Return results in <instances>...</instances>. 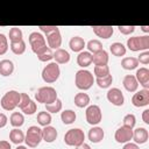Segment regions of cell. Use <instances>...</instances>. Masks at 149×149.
Wrapping results in <instances>:
<instances>
[{
    "mask_svg": "<svg viewBox=\"0 0 149 149\" xmlns=\"http://www.w3.org/2000/svg\"><path fill=\"white\" fill-rule=\"evenodd\" d=\"M16 149H28L27 147H24V146H17L16 147Z\"/></svg>",
    "mask_w": 149,
    "mask_h": 149,
    "instance_id": "obj_52",
    "label": "cell"
},
{
    "mask_svg": "<svg viewBox=\"0 0 149 149\" xmlns=\"http://www.w3.org/2000/svg\"><path fill=\"white\" fill-rule=\"evenodd\" d=\"M127 47L132 51H141V50H148L149 49V36H133L127 40Z\"/></svg>",
    "mask_w": 149,
    "mask_h": 149,
    "instance_id": "obj_5",
    "label": "cell"
},
{
    "mask_svg": "<svg viewBox=\"0 0 149 149\" xmlns=\"http://www.w3.org/2000/svg\"><path fill=\"white\" fill-rule=\"evenodd\" d=\"M38 28H40V29H41V31H43L47 36H48L49 34L54 33V31L59 30V29H58V27H56V26H40Z\"/></svg>",
    "mask_w": 149,
    "mask_h": 149,
    "instance_id": "obj_44",
    "label": "cell"
},
{
    "mask_svg": "<svg viewBox=\"0 0 149 149\" xmlns=\"http://www.w3.org/2000/svg\"><path fill=\"white\" fill-rule=\"evenodd\" d=\"M122 149H140V147L136 144V143H132V142H127L125 143L123 148Z\"/></svg>",
    "mask_w": 149,
    "mask_h": 149,
    "instance_id": "obj_48",
    "label": "cell"
},
{
    "mask_svg": "<svg viewBox=\"0 0 149 149\" xmlns=\"http://www.w3.org/2000/svg\"><path fill=\"white\" fill-rule=\"evenodd\" d=\"M107 100L114 105V106H122L125 102V98H123V93L121 92V90H119L118 87H112L107 91L106 93Z\"/></svg>",
    "mask_w": 149,
    "mask_h": 149,
    "instance_id": "obj_11",
    "label": "cell"
},
{
    "mask_svg": "<svg viewBox=\"0 0 149 149\" xmlns=\"http://www.w3.org/2000/svg\"><path fill=\"white\" fill-rule=\"evenodd\" d=\"M94 74L97 78H102V77H106L109 73V68L108 65H94Z\"/></svg>",
    "mask_w": 149,
    "mask_h": 149,
    "instance_id": "obj_35",
    "label": "cell"
},
{
    "mask_svg": "<svg viewBox=\"0 0 149 149\" xmlns=\"http://www.w3.org/2000/svg\"><path fill=\"white\" fill-rule=\"evenodd\" d=\"M137 61H139V63H142L143 65H147V64L149 63V51L147 50V51H144V52L140 54V56H139Z\"/></svg>",
    "mask_w": 149,
    "mask_h": 149,
    "instance_id": "obj_45",
    "label": "cell"
},
{
    "mask_svg": "<svg viewBox=\"0 0 149 149\" xmlns=\"http://www.w3.org/2000/svg\"><path fill=\"white\" fill-rule=\"evenodd\" d=\"M76 118H77L76 112L72 111V109H65L61 114V119H62V121H63L64 125H71V123H73L76 121Z\"/></svg>",
    "mask_w": 149,
    "mask_h": 149,
    "instance_id": "obj_27",
    "label": "cell"
},
{
    "mask_svg": "<svg viewBox=\"0 0 149 149\" xmlns=\"http://www.w3.org/2000/svg\"><path fill=\"white\" fill-rule=\"evenodd\" d=\"M93 81H94V78L90 71L81 69L76 72L74 84H76L77 88H79L81 91H86V90L91 88V86L93 85Z\"/></svg>",
    "mask_w": 149,
    "mask_h": 149,
    "instance_id": "obj_1",
    "label": "cell"
},
{
    "mask_svg": "<svg viewBox=\"0 0 149 149\" xmlns=\"http://www.w3.org/2000/svg\"><path fill=\"white\" fill-rule=\"evenodd\" d=\"M20 98H21V93H19L17 91L15 90L8 91L2 95L0 100V105L5 111H13L19 106Z\"/></svg>",
    "mask_w": 149,
    "mask_h": 149,
    "instance_id": "obj_3",
    "label": "cell"
},
{
    "mask_svg": "<svg viewBox=\"0 0 149 149\" xmlns=\"http://www.w3.org/2000/svg\"><path fill=\"white\" fill-rule=\"evenodd\" d=\"M10 50L15 55H22L26 51V42L23 40L17 41V42H10Z\"/></svg>",
    "mask_w": 149,
    "mask_h": 149,
    "instance_id": "obj_32",
    "label": "cell"
},
{
    "mask_svg": "<svg viewBox=\"0 0 149 149\" xmlns=\"http://www.w3.org/2000/svg\"><path fill=\"white\" fill-rule=\"evenodd\" d=\"M0 149H10V144L7 141H0Z\"/></svg>",
    "mask_w": 149,
    "mask_h": 149,
    "instance_id": "obj_49",
    "label": "cell"
},
{
    "mask_svg": "<svg viewBox=\"0 0 149 149\" xmlns=\"http://www.w3.org/2000/svg\"><path fill=\"white\" fill-rule=\"evenodd\" d=\"M36 109H37V106H36V102L34 101V100H31L23 109H21L24 114H27V115H31V114H34L35 112H36Z\"/></svg>",
    "mask_w": 149,
    "mask_h": 149,
    "instance_id": "obj_41",
    "label": "cell"
},
{
    "mask_svg": "<svg viewBox=\"0 0 149 149\" xmlns=\"http://www.w3.org/2000/svg\"><path fill=\"white\" fill-rule=\"evenodd\" d=\"M35 99L37 102L49 105L56 101L57 99V92L52 86H43L40 87L35 93Z\"/></svg>",
    "mask_w": 149,
    "mask_h": 149,
    "instance_id": "obj_2",
    "label": "cell"
},
{
    "mask_svg": "<svg viewBox=\"0 0 149 149\" xmlns=\"http://www.w3.org/2000/svg\"><path fill=\"white\" fill-rule=\"evenodd\" d=\"M47 42H48V47L50 49H55V50L59 49V47L62 44V36H61L59 30L49 34L47 36Z\"/></svg>",
    "mask_w": 149,
    "mask_h": 149,
    "instance_id": "obj_15",
    "label": "cell"
},
{
    "mask_svg": "<svg viewBox=\"0 0 149 149\" xmlns=\"http://www.w3.org/2000/svg\"><path fill=\"white\" fill-rule=\"evenodd\" d=\"M51 120H52L51 114H50L49 112H47V111L40 112V113L37 114V122H38V125H41V126H43V127L49 126L50 122H51Z\"/></svg>",
    "mask_w": 149,
    "mask_h": 149,
    "instance_id": "obj_33",
    "label": "cell"
},
{
    "mask_svg": "<svg viewBox=\"0 0 149 149\" xmlns=\"http://www.w3.org/2000/svg\"><path fill=\"white\" fill-rule=\"evenodd\" d=\"M92 63L94 65H107L108 63V54L104 49L92 55Z\"/></svg>",
    "mask_w": 149,
    "mask_h": 149,
    "instance_id": "obj_21",
    "label": "cell"
},
{
    "mask_svg": "<svg viewBox=\"0 0 149 149\" xmlns=\"http://www.w3.org/2000/svg\"><path fill=\"white\" fill-rule=\"evenodd\" d=\"M132 104L135 107L148 106L149 105V90L143 88V90H140L139 92L134 93V95L132 97Z\"/></svg>",
    "mask_w": 149,
    "mask_h": 149,
    "instance_id": "obj_10",
    "label": "cell"
},
{
    "mask_svg": "<svg viewBox=\"0 0 149 149\" xmlns=\"http://www.w3.org/2000/svg\"><path fill=\"white\" fill-rule=\"evenodd\" d=\"M114 139L118 143H127L133 139V129L122 126L115 130Z\"/></svg>",
    "mask_w": 149,
    "mask_h": 149,
    "instance_id": "obj_12",
    "label": "cell"
},
{
    "mask_svg": "<svg viewBox=\"0 0 149 149\" xmlns=\"http://www.w3.org/2000/svg\"><path fill=\"white\" fill-rule=\"evenodd\" d=\"M92 29L93 33L101 38H109L114 33V28L112 26H93Z\"/></svg>",
    "mask_w": 149,
    "mask_h": 149,
    "instance_id": "obj_14",
    "label": "cell"
},
{
    "mask_svg": "<svg viewBox=\"0 0 149 149\" xmlns=\"http://www.w3.org/2000/svg\"><path fill=\"white\" fill-rule=\"evenodd\" d=\"M84 140H85V134L79 128L69 129L65 133V135H64V142H65V144L72 146V147H77V146L84 143Z\"/></svg>",
    "mask_w": 149,
    "mask_h": 149,
    "instance_id": "obj_6",
    "label": "cell"
},
{
    "mask_svg": "<svg viewBox=\"0 0 149 149\" xmlns=\"http://www.w3.org/2000/svg\"><path fill=\"white\" fill-rule=\"evenodd\" d=\"M142 120H143L144 123L149 125V109L148 108L143 111V113H142Z\"/></svg>",
    "mask_w": 149,
    "mask_h": 149,
    "instance_id": "obj_47",
    "label": "cell"
},
{
    "mask_svg": "<svg viewBox=\"0 0 149 149\" xmlns=\"http://www.w3.org/2000/svg\"><path fill=\"white\" fill-rule=\"evenodd\" d=\"M8 50V41L3 34H0V56L5 55Z\"/></svg>",
    "mask_w": 149,
    "mask_h": 149,
    "instance_id": "obj_40",
    "label": "cell"
},
{
    "mask_svg": "<svg viewBox=\"0 0 149 149\" xmlns=\"http://www.w3.org/2000/svg\"><path fill=\"white\" fill-rule=\"evenodd\" d=\"M59 74H61V69H59V65L56 62L49 63L42 70V79L47 84L55 83L59 78Z\"/></svg>",
    "mask_w": 149,
    "mask_h": 149,
    "instance_id": "obj_4",
    "label": "cell"
},
{
    "mask_svg": "<svg viewBox=\"0 0 149 149\" xmlns=\"http://www.w3.org/2000/svg\"><path fill=\"white\" fill-rule=\"evenodd\" d=\"M62 100L61 99H56V101H54L52 104H49V105H45V109H47V112H49V113H57V112H59L61 109H62Z\"/></svg>",
    "mask_w": 149,
    "mask_h": 149,
    "instance_id": "obj_38",
    "label": "cell"
},
{
    "mask_svg": "<svg viewBox=\"0 0 149 149\" xmlns=\"http://www.w3.org/2000/svg\"><path fill=\"white\" fill-rule=\"evenodd\" d=\"M135 78L140 85H142L144 88L149 90V70L147 68H140L136 70Z\"/></svg>",
    "mask_w": 149,
    "mask_h": 149,
    "instance_id": "obj_13",
    "label": "cell"
},
{
    "mask_svg": "<svg viewBox=\"0 0 149 149\" xmlns=\"http://www.w3.org/2000/svg\"><path fill=\"white\" fill-rule=\"evenodd\" d=\"M30 101H31V99L27 93H21V98H20V102H19L20 109H23Z\"/></svg>",
    "mask_w": 149,
    "mask_h": 149,
    "instance_id": "obj_42",
    "label": "cell"
},
{
    "mask_svg": "<svg viewBox=\"0 0 149 149\" xmlns=\"http://www.w3.org/2000/svg\"><path fill=\"white\" fill-rule=\"evenodd\" d=\"M76 149H91V147L87 144V143H81V144H79V146H77L76 147Z\"/></svg>",
    "mask_w": 149,
    "mask_h": 149,
    "instance_id": "obj_50",
    "label": "cell"
},
{
    "mask_svg": "<svg viewBox=\"0 0 149 149\" xmlns=\"http://www.w3.org/2000/svg\"><path fill=\"white\" fill-rule=\"evenodd\" d=\"M136 123V118L134 114H127L125 118H123V126L127 127V128H134Z\"/></svg>",
    "mask_w": 149,
    "mask_h": 149,
    "instance_id": "obj_39",
    "label": "cell"
},
{
    "mask_svg": "<svg viewBox=\"0 0 149 149\" xmlns=\"http://www.w3.org/2000/svg\"><path fill=\"white\" fill-rule=\"evenodd\" d=\"M29 44L31 47L33 52L37 54L41 49H43L44 47H47V41L44 38V36L41 33L37 31H33L29 35Z\"/></svg>",
    "mask_w": 149,
    "mask_h": 149,
    "instance_id": "obj_9",
    "label": "cell"
},
{
    "mask_svg": "<svg viewBox=\"0 0 149 149\" xmlns=\"http://www.w3.org/2000/svg\"><path fill=\"white\" fill-rule=\"evenodd\" d=\"M41 141H42V129L37 126H30L24 136V142L27 143V146L30 148H35L40 144Z\"/></svg>",
    "mask_w": 149,
    "mask_h": 149,
    "instance_id": "obj_7",
    "label": "cell"
},
{
    "mask_svg": "<svg viewBox=\"0 0 149 149\" xmlns=\"http://www.w3.org/2000/svg\"><path fill=\"white\" fill-rule=\"evenodd\" d=\"M9 140L15 144H20L24 141V134L19 128H14L9 132Z\"/></svg>",
    "mask_w": 149,
    "mask_h": 149,
    "instance_id": "obj_26",
    "label": "cell"
},
{
    "mask_svg": "<svg viewBox=\"0 0 149 149\" xmlns=\"http://www.w3.org/2000/svg\"><path fill=\"white\" fill-rule=\"evenodd\" d=\"M141 29H142L143 31H146V33H149V27H147V26H143V27H141Z\"/></svg>",
    "mask_w": 149,
    "mask_h": 149,
    "instance_id": "obj_51",
    "label": "cell"
},
{
    "mask_svg": "<svg viewBox=\"0 0 149 149\" xmlns=\"http://www.w3.org/2000/svg\"><path fill=\"white\" fill-rule=\"evenodd\" d=\"M9 121H10V125L13 127L19 128L24 123V118L20 112H13L10 118H9Z\"/></svg>",
    "mask_w": 149,
    "mask_h": 149,
    "instance_id": "obj_31",
    "label": "cell"
},
{
    "mask_svg": "<svg viewBox=\"0 0 149 149\" xmlns=\"http://www.w3.org/2000/svg\"><path fill=\"white\" fill-rule=\"evenodd\" d=\"M57 130L55 127H51V126H45L43 129H42V140L48 142V143H51L54 142L56 139H57Z\"/></svg>",
    "mask_w": 149,
    "mask_h": 149,
    "instance_id": "obj_18",
    "label": "cell"
},
{
    "mask_svg": "<svg viewBox=\"0 0 149 149\" xmlns=\"http://www.w3.org/2000/svg\"><path fill=\"white\" fill-rule=\"evenodd\" d=\"M54 58L57 64H66L70 61V54L65 49L59 48L54 52Z\"/></svg>",
    "mask_w": 149,
    "mask_h": 149,
    "instance_id": "obj_23",
    "label": "cell"
},
{
    "mask_svg": "<svg viewBox=\"0 0 149 149\" xmlns=\"http://www.w3.org/2000/svg\"><path fill=\"white\" fill-rule=\"evenodd\" d=\"M149 134L148 130L143 127H139L135 130H133V140L135 141L136 144H143L148 141Z\"/></svg>",
    "mask_w": 149,
    "mask_h": 149,
    "instance_id": "obj_16",
    "label": "cell"
},
{
    "mask_svg": "<svg viewBox=\"0 0 149 149\" xmlns=\"http://www.w3.org/2000/svg\"><path fill=\"white\" fill-rule=\"evenodd\" d=\"M139 65V61L135 57H125L121 61V66L125 70H134Z\"/></svg>",
    "mask_w": 149,
    "mask_h": 149,
    "instance_id": "obj_30",
    "label": "cell"
},
{
    "mask_svg": "<svg viewBox=\"0 0 149 149\" xmlns=\"http://www.w3.org/2000/svg\"><path fill=\"white\" fill-rule=\"evenodd\" d=\"M109 50L112 52V55L116 56V57H121V56H125L126 54V47L120 43V42H114L111 44L109 47Z\"/></svg>",
    "mask_w": 149,
    "mask_h": 149,
    "instance_id": "obj_28",
    "label": "cell"
},
{
    "mask_svg": "<svg viewBox=\"0 0 149 149\" xmlns=\"http://www.w3.org/2000/svg\"><path fill=\"white\" fill-rule=\"evenodd\" d=\"M14 72V64L10 59H2L0 61V74L3 77L10 76Z\"/></svg>",
    "mask_w": 149,
    "mask_h": 149,
    "instance_id": "obj_24",
    "label": "cell"
},
{
    "mask_svg": "<svg viewBox=\"0 0 149 149\" xmlns=\"http://www.w3.org/2000/svg\"><path fill=\"white\" fill-rule=\"evenodd\" d=\"M122 84H123V87L128 92H136V90L139 87V83H137L135 76H133V74L125 76V78L122 80Z\"/></svg>",
    "mask_w": 149,
    "mask_h": 149,
    "instance_id": "obj_19",
    "label": "cell"
},
{
    "mask_svg": "<svg viewBox=\"0 0 149 149\" xmlns=\"http://www.w3.org/2000/svg\"><path fill=\"white\" fill-rule=\"evenodd\" d=\"M86 48H87L88 52L95 54V52L102 50V44H101V42L99 40H90L87 42V44H86Z\"/></svg>",
    "mask_w": 149,
    "mask_h": 149,
    "instance_id": "obj_34",
    "label": "cell"
},
{
    "mask_svg": "<svg viewBox=\"0 0 149 149\" xmlns=\"http://www.w3.org/2000/svg\"><path fill=\"white\" fill-rule=\"evenodd\" d=\"M95 81H97V84L100 88H108L112 85L113 77H112V74H108V76L102 77V78H97Z\"/></svg>",
    "mask_w": 149,
    "mask_h": 149,
    "instance_id": "obj_36",
    "label": "cell"
},
{
    "mask_svg": "<svg viewBox=\"0 0 149 149\" xmlns=\"http://www.w3.org/2000/svg\"><path fill=\"white\" fill-rule=\"evenodd\" d=\"M74 105L79 108H84L86 106H88L90 104V97L87 93H84V92H79L74 95Z\"/></svg>",
    "mask_w": 149,
    "mask_h": 149,
    "instance_id": "obj_25",
    "label": "cell"
},
{
    "mask_svg": "<svg viewBox=\"0 0 149 149\" xmlns=\"http://www.w3.org/2000/svg\"><path fill=\"white\" fill-rule=\"evenodd\" d=\"M69 47H70V49H71L72 51H74V52H80V51H83V49L86 47V43H85V41H84L80 36H73V37L70 40V42H69Z\"/></svg>",
    "mask_w": 149,
    "mask_h": 149,
    "instance_id": "obj_20",
    "label": "cell"
},
{
    "mask_svg": "<svg viewBox=\"0 0 149 149\" xmlns=\"http://www.w3.org/2000/svg\"><path fill=\"white\" fill-rule=\"evenodd\" d=\"M22 40V30L17 27H13L9 30V41L10 42H17Z\"/></svg>",
    "mask_w": 149,
    "mask_h": 149,
    "instance_id": "obj_37",
    "label": "cell"
},
{
    "mask_svg": "<svg viewBox=\"0 0 149 149\" xmlns=\"http://www.w3.org/2000/svg\"><path fill=\"white\" fill-rule=\"evenodd\" d=\"M88 140L92 142V143H99L104 140V136H105V132L102 128L100 127H93L88 130Z\"/></svg>",
    "mask_w": 149,
    "mask_h": 149,
    "instance_id": "obj_17",
    "label": "cell"
},
{
    "mask_svg": "<svg viewBox=\"0 0 149 149\" xmlns=\"http://www.w3.org/2000/svg\"><path fill=\"white\" fill-rule=\"evenodd\" d=\"M118 29H119V31H120L121 34H123V35H129V34L134 33L135 26H119Z\"/></svg>",
    "mask_w": 149,
    "mask_h": 149,
    "instance_id": "obj_43",
    "label": "cell"
},
{
    "mask_svg": "<svg viewBox=\"0 0 149 149\" xmlns=\"http://www.w3.org/2000/svg\"><path fill=\"white\" fill-rule=\"evenodd\" d=\"M36 56H37V58L41 62H48V61H50V59L54 58V52H52V50L49 47H44L43 49H41L36 54Z\"/></svg>",
    "mask_w": 149,
    "mask_h": 149,
    "instance_id": "obj_29",
    "label": "cell"
},
{
    "mask_svg": "<svg viewBox=\"0 0 149 149\" xmlns=\"http://www.w3.org/2000/svg\"><path fill=\"white\" fill-rule=\"evenodd\" d=\"M92 63V54L88 51H80L77 56V64L80 68H87Z\"/></svg>",
    "mask_w": 149,
    "mask_h": 149,
    "instance_id": "obj_22",
    "label": "cell"
},
{
    "mask_svg": "<svg viewBox=\"0 0 149 149\" xmlns=\"http://www.w3.org/2000/svg\"><path fill=\"white\" fill-rule=\"evenodd\" d=\"M85 115H86V121L87 123L94 126V125H98L101 119H102V114H101V109L98 105H90L87 108H86V112H85Z\"/></svg>",
    "mask_w": 149,
    "mask_h": 149,
    "instance_id": "obj_8",
    "label": "cell"
},
{
    "mask_svg": "<svg viewBox=\"0 0 149 149\" xmlns=\"http://www.w3.org/2000/svg\"><path fill=\"white\" fill-rule=\"evenodd\" d=\"M7 121H8V119H7L6 114L0 113V128H3L7 125Z\"/></svg>",
    "mask_w": 149,
    "mask_h": 149,
    "instance_id": "obj_46",
    "label": "cell"
}]
</instances>
